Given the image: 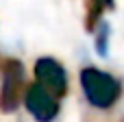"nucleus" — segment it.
Here are the masks:
<instances>
[{
    "label": "nucleus",
    "mask_w": 124,
    "mask_h": 122,
    "mask_svg": "<svg viewBox=\"0 0 124 122\" xmlns=\"http://www.w3.org/2000/svg\"><path fill=\"white\" fill-rule=\"evenodd\" d=\"M87 13H85V28L87 31H96V26L100 24V20L105 17L107 11H113V0H85Z\"/></svg>",
    "instance_id": "39448f33"
},
{
    "label": "nucleus",
    "mask_w": 124,
    "mask_h": 122,
    "mask_svg": "<svg viewBox=\"0 0 124 122\" xmlns=\"http://www.w3.org/2000/svg\"><path fill=\"white\" fill-rule=\"evenodd\" d=\"M78 81L87 103L96 109H111L122 96V81L100 68L94 65L83 68Z\"/></svg>",
    "instance_id": "f257e3e1"
},
{
    "label": "nucleus",
    "mask_w": 124,
    "mask_h": 122,
    "mask_svg": "<svg viewBox=\"0 0 124 122\" xmlns=\"http://www.w3.org/2000/svg\"><path fill=\"white\" fill-rule=\"evenodd\" d=\"M22 100H24L26 111L31 114V118L35 122H52V120H57V116L61 111L59 98H54L50 92H46L37 83L26 85Z\"/></svg>",
    "instance_id": "7ed1b4c3"
},
{
    "label": "nucleus",
    "mask_w": 124,
    "mask_h": 122,
    "mask_svg": "<svg viewBox=\"0 0 124 122\" xmlns=\"http://www.w3.org/2000/svg\"><path fill=\"white\" fill-rule=\"evenodd\" d=\"M33 72H35L37 85H41L54 98H63L68 94V72L54 57H39L35 61Z\"/></svg>",
    "instance_id": "20e7f679"
},
{
    "label": "nucleus",
    "mask_w": 124,
    "mask_h": 122,
    "mask_svg": "<svg viewBox=\"0 0 124 122\" xmlns=\"http://www.w3.org/2000/svg\"><path fill=\"white\" fill-rule=\"evenodd\" d=\"M0 74H2V83H0V111L13 114L20 107V103L24 98V89H26L24 65L17 59H4L2 68H0Z\"/></svg>",
    "instance_id": "f03ea898"
},
{
    "label": "nucleus",
    "mask_w": 124,
    "mask_h": 122,
    "mask_svg": "<svg viewBox=\"0 0 124 122\" xmlns=\"http://www.w3.org/2000/svg\"><path fill=\"white\" fill-rule=\"evenodd\" d=\"M100 26H102V28H100V35L96 37V48H98V55L105 57L107 50H109V44H107V41H109V35H107V33H109V26H107V24H100Z\"/></svg>",
    "instance_id": "423d86ee"
}]
</instances>
